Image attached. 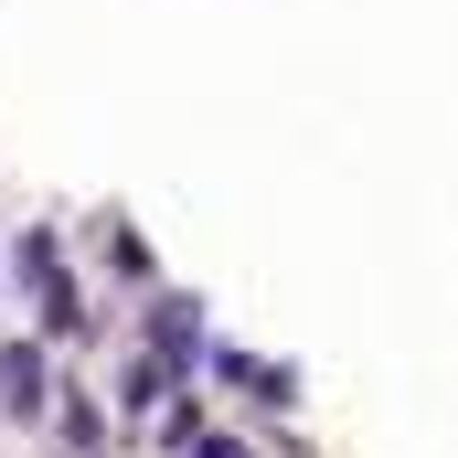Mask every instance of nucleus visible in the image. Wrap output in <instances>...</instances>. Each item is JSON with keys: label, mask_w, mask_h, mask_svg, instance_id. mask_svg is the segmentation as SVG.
I'll list each match as a JSON object with an SVG mask.
<instances>
[{"label": "nucleus", "mask_w": 458, "mask_h": 458, "mask_svg": "<svg viewBox=\"0 0 458 458\" xmlns=\"http://www.w3.org/2000/svg\"><path fill=\"white\" fill-rule=\"evenodd\" d=\"M21 277H32V299H43V320H54V331H75V288H64V267H54V245H43V234L21 245Z\"/></svg>", "instance_id": "f257e3e1"}, {"label": "nucleus", "mask_w": 458, "mask_h": 458, "mask_svg": "<svg viewBox=\"0 0 458 458\" xmlns=\"http://www.w3.org/2000/svg\"><path fill=\"white\" fill-rule=\"evenodd\" d=\"M0 394H11V416H32V394H43V362H32V342L0 362Z\"/></svg>", "instance_id": "f03ea898"}]
</instances>
